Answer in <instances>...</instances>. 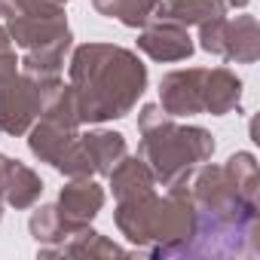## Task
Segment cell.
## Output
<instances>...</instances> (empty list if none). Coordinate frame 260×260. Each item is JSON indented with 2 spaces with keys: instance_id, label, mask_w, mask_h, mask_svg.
Returning <instances> with one entry per match:
<instances>
[{
  "instance_id": "cell-17",
  "label": "cell",
  "mask_w": 260,
  "mask_h": 260,
  "mask_svg": "<svg viewBox=\"0 0 260 260\" xmlns=\"http://www.w3.org/2000/svg\"><path fill=\"white\" fill-rule=\"evenodd\" d=\"M92 7L104 19H113L125 28H141L153 19L159 0H92Z\"/></svg>"
},
{
  "instance_id": "cell-12",
  "label": "cell",
  "mask_w": 260,
  "mask_h": 260,
  "mask_svg": "<svg viewBox=\"0 0 260 260\" xmlns=\"http://www.w3.org/2000/svg\"><path fill=\"white\" fill-rule=\"evenodd\" d=\"M132 251L110 242L107 236H101L92 226H80L71 239H64L55 248L37 251V257H128Z\"/></svg>"
},
{
  "instance_id": "cell-19",
  "label": "cell",
  "mask_w": 260,
  "mask_h": 260,
  "mask_svg": "<svg viewBox=\"0 0 260 260\" xmlns=\"http://www.w3.org/2000/svg\"><path fill=\"white\" fill-rule=\"evenodd\" d=\"M13 74H19V55H16V46L7 34V25L0 22V83L10 80Z\"/></svg>"
},
{
  "instance_id": "cell-11",
  "label": "cell",
  "mask_w": 260,
  "mask_h": 260,
  "mask_svg": "<svg viewBox=\"0 0 260 260\" xmlns=\"http://www.w3.org/2000/svg\"><path fill=\"white\" fill-rule=\"evenodd\" d=\"M104 199H107V193H104L101 184H95V178H71L61 187L55 205L71 223L86 226L98 217V211L104 208Z\"/></svg>"
},
{
  "instance_id": "cell-7",
  "label": "cell",
  "mask_w": 260,
  "mask_h": 260,
  "mask_svg": "<svg viewBox=\"0 0 260 260\" xmlns=\"http://www.w3.org/2000/svg\"><path fill=\"white\" fill-rule=\"evenodd\" d=\"M199 49L223 61L254 64L260 58V25L254 16H220L199 28Z\"/></svg>"
},
{
  "instance_id": "cell-8",
  "label": "cell",
  "mask_w": 260,
  "mask_h": 260,
  "mask_svg": "<svg viewBox=\"0 0 260 260\" xmlns=\"http://www.w3.org/2000/svg\"><path fill=\"white\" fill-rule=\"evenodd\" d=\"M46 89L49 86H40L22 71L0 83V132L13 138L28 135V128L40 119Z\"/></svg>"
},
{
  "instance_id": "cell-13",
  "label": "cell",
  "mask_w": 260,
  "mask_h": 260,
  "mask_svg": "<svg viewBox=\"0 0 260 260\" xmlns=\"http://www.w3.org/2000/svg\"><path fill=\"white\" fill-rule=\"evenodd\" d=\"M226 0H159L153 19H166L184 28H202L220 16H226Z\"/></svg>"
},
{
  "instance_id": "cell-10",
  "label": "cell",
  "mask_w": 260,
  "mask_h": 260,
  "mask_svg": "<svg viewBox=\"0 0 260 260\" xmlns=\"http://www.w3.org/2000/svg\"><path fill=\"white\" fill-rule=\"evenodd\" d=\"M40 193H43V181L31 166L0 153V202H7L16 211H25L37 205Z\"/></svg>"
},
{
  "instance_id": "cell-4",
  "label": "cell",
  "mask_w": 260,
  "mask_h": 260,
  "mask_svg": "<svg viewBox=\"0 0 260 260\" xmlns=\"http://www.w3.org/2000/svg\"><path fill=\"white\" fill-rule=\"evenodd\" d=\"M141 147L138 156L150 166L159 187L184 184L202 162L214 156V135L202 125H184L162 110V104H144L138 110Z\"/></svg>"
},
{
  "instance_id": "cell-9",
  "label": "cell",
  "mask_w": 260,
  "mask_h": 260,
  "mask_svg": "<svg viewBox=\"0 0 260 260\" xmlns=\"http://www.w3.org/2000/svg\"><path fill=\"white\" fill-rule=\"evenodd\" d=\"M138 49L153 61H187L196 52V43L190 37V28L166 19H150L138 31Z\"/></svg>"
},
{
  "instance_id": "cell-15",
  "label": "cell",
  "mask_w": 260,
  "mask_h": 260,
  "mask_svg": "<svg viewBox=\"0 0 260 260\" xmlns=\"http://www.w3.org/2000/svg\"><path fill=\"white\" fill-rule=\"evenodd\" d=\"M80 138H83L86 156H89V162L95 169V178L98 175H110V169L128 153L125 135L113 132V128H92V132H80Z\"/></svg>"
},
{
  "instance_id": "cell-16",
  "label": "cell",
  "mask_w": 260,
  "mask_h": 260,
  "mask_svg": "<svg viewBox=\"0 0 260 260\" xmlns=\"http://www.w3.org/2000/svg\"><path fill=\"white\" fill-rule=\"evenodd\" d=\"M86 226H89V223H86ZM28 230H31V239L37 242V251H46V248H55V245H61L64 239H71V236L80 230V223H71V220L58 211V205H40V208L31 211Z\"/></svg>"
},
{
  "instance_id": "cell-18",
  "label": "cell",
  "mask_w": 260,
  "mask_h": 260,
  "mask_svg": "<svg viewBox=\"0 0 260 260\" xmlns=\"http://www.w3.org/2000/svg\"><path fill=\"white\" fill-rule=\"evenodd\" d=\"M223 166H226V172H230L236 190H239L248 202H257V205H260V172H257L254 153L239 150V153H233Z\"/></svg>"
},
{
  "instance_id": "cell-2",
  "label": "cell",
  "mask_w": 260,
  "mask_h": 260,
  "mask_svg": "<svg viewBox=\"0 0 260 260\" xmlns=\"http://www.w3.org/2000/svg\"><path fill=\"white\" fill-rule=\"evenodd\" d=\"M68 86L77 98L80 125L128 116L147 92V64L116 43H80L68 58Z\"/></svg>"
},
{
  "instance_id": "cell-6",
  "label": "cell",
  "mask_w": 260,
  "mask_h": 260,
  "mask_svg": "<svg viewBox=\"0 0 260 260\" xmlns=\"http://www.w3.org/2000/svg\"><path fill=\"white\" fill-rule=\"evenodd\" d=\"M28 150L64 178H95V169H92L83 138H80V128L37 119L28 128Z\"/></svg>"
},
{
  "instance_id": "cell-1",
  "label": "cell",
  "mask_w": 260,
  "mask_h": 260,
  "mask_svg": "<svg viewBox=\"0 0 260 260\" xmlns=\"http://www.w3.org/2000/svg\"><path fill=\"white\" fill-rule=\"evenodd\" d=\"M196 214V233L187 257H257L260 254V205L248 202L226 166L202 162L187 181Z\"/></svg>"
},
{
  "instance_id": "cell-14",
  "label": "cell",
  "mask_w": 260,
  "mask_h": 260,
  "mask_svg": "<svg viewBox=\"0 0 260 260\" xmlns=\"http://www.w3.org/2000/svg\"><path fill=\"white\" fill-rule=\"evenodd\" d=\"M110 193L113 199H128V196H138V193H147V190H156V178L150 172V166L141 159V156H122L113 169H110Z\"/></svg>"
},
{
  "instance_id": "cell-5",
  "label": "cell",
  "mask_w": 260,
  "mask_h": 260,
  "mask_svg": "<svg viewBox=\"0 0 260 260\" xmlns=\"http://www.w3.org/2000/svg\"><path fill=\"white\" fill-rule=\"evenodd\" d=\"M159 104L169 116H226L242 110V77L230 68H181L159 80Z\"/></svg>"
},
{
  "instance_id": "cell-3",
  "label": "cell",
  "mask_w": 260,
  "mask_h": 260,
  "mask_svg": "<svg viewBox=\"0 0 260 260\" xmlns=\"http://www.w3.org/2000/svg\"><path fill=\"white\" fill-rule=\"evenodd\" d=\"M113 223L138 254L187 257L196 233V214L187 196V184L166 187V193L147 190L128 199H116Z\"/></svg>"
},
{
  "instance_id": "cell-20",
  "label": "cell",
  "mask_w": 260,
  "mask_h": 260,
  "mask_svg": "<svg viewBox=\"0 0 260 260\" xmlns=\"http://www.w3.org/2000/svg\"><path fill=\"white\" fill-rule=\"evenodd\" d=\"M251 4V0H226V7H233V10H245Z\"/></svg>"
},
{
  "instance_id": "cell-21",
  "label": "cell",
  "mask_w": 260,
  "mask_h": 260,
  "mask_svg": "<svg viewBox=\"0 0 260 260\" xmlns=\"http://www.w3.org/2000/svg\"><path fill=\"white\" fill-rule=\"evenodd\" d=\"M0 220H4V202H0Z\"/></svg>"
}]
</instances>
